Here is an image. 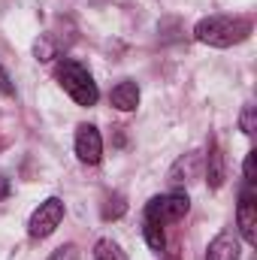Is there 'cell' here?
I'll return each mask as SVG.
<instances>
[{
    "mask_svg": "<svg viewBox=\"0 0 257 260\" xmlns=\"http://www.w3.org/2000/svg\"><path fill=\"white\" fill-rule=\"evenodd\" d=\"M203 173H206V182L212 191H218L227 179V164H224V151L218 145V139L212 136L209 139V148H206V157H203Z\"/></svg>",
    "mask_w": 257,
    "mask_h": 260,
    "instance_id": "cell-7",
    "label": "cell"
},
{
    "mask_svg": "<svg viewBox=\"0 0 257 260\" xmlns=\"http://www.w3.org/2000/svg\"><path fill=\"white\" fill-rule=\"evenodd\" d=\"M55 79L67 94L79 103V106H94L100 100V88L94 82V76L88 73V67H82L73 58H61L55 67Z\"/></svg>",
    "mask_w": 257,
    "mask_h": 260,
    "instance_id": "cell-2",
    "label": "cell"
},
{
    "mask_svg": "<svg viewBox=\"0 0 257 260\" xmlns=\"http://www.w3.org/2000/svg\"><path fill=\"white\" fill-rule=\"evenodd\" d=\"M124 212H127V200L124 194H109L106 197V203H103V221H118V218H124Z\"/></svg>",
    "mask_w": 257,
    "mask_h": 260,
    "instance_id": "cell-12",
    "label": "cell"
},
{
    "mask_svg": "<svg viewBox=\"0 0 257 260\" xmlns=\"http://www.w3.org/2000/svg\"><path fill=\"white\" fill-rule=\"evenodd\" d=\"M254 24L245 15H206L194 24V40L212 49H230L251 37Z\"/></svg>",
    "mask_w": 257,
    "mask_h": 260,
    "instance_id": "cell-1",
    "label": "cell"
},
{
    "mask_svg": "<svg viewBox=\"0 0 257 260\" xmlns=\"http://www.w3.org/2000/svg\"><path fill=\"white\" fill-rule=\"evenodd\" d=\"M239 127L245 136H254L257 130V115H254V106L248 103V106H242V115H239Z\"/></svg>",
    "mask_w": 257,
    "mask_h": 260,
    "instance_id": "cell-15",
    "label": "cell"
},
{
    "mask_svg": "<svg viewBox=\"0 0 257 260\" xmlns=\"http://www.w3.org/2000/svg\"><path fill=\"white\" fill-rule=\"evenodd\" d=\"M0 94H6V97H12V94H15V85H12L9 73L3 70V64H0Z\"/></svg>",
    "mask_w": 257,
    "mask_h": 260,
    "instance_id": "cell-18",
    "label": "cell"
},
{
    "mask_svg": "<svg viewBox=\"0 0 257 260\" xmlns=\"http://www.w3.org/2000/svg\"><path fill=\"white\" fill-rule=\"evenodd\" d=\"M109 103L115 106V109H121V112H133L136 106H139V85L136 82H118L115 88H112V94H109Z\"/></svg>",
    "mask_w": 257,
    "mask_h": 260,
    "instance_id": "cell-10",
    "label": "cell"
},
{
    "mask_svg": "<svg viewBox=\"0 0 257 260\" xmlns=\"http://www.w3.org/2000/svg\"><path fill=\"white\" fill-rule=\"evenodd\" d=\"M236 224L239 233L248 245H257V197L251 191V185H245L239 191V206H236Z\"/></svg>",
    "mask_w": 257,
    "mask_h": 260,
    "instance_id": "cell-5",
    "label": "cell"
},
{
    "mask_svg": "<svg viewBox=\"0 0 257 260\" xmlns=\"http://www.w3.org/2000/svg\"><path fill=\"white\" fill-rule=\"evenodd\" d=\"M239 257H242V245H239L236 233H230V230H221L206 248V260H239Z\"/></svg>",
    "mask_w": 257,
    "mask_h": 260,
    "instance_id": "cell-8",
    "label": "cell"
},
{
    "mask_svg": "<svg viewBox=\"0 0 257 260\" xmlns=\"http://www.w3.org/2000/svg\"><path fill=\"white\" fill-rule=\"evenodd\" d=\"M49 260H79V248H76L73 242H67V245H61V248H55Z\"/></svg>",
    "mask_w": 257,
    "mask_h": 260,
    "instance_id": "cell-16",
    "label": "cell"
},
{
    "mask_svg": "<svg viewBox=\"0 0 257 260\" xmlns=\"http://www.w3.org/2000/svg\"><path fill=\"white\" fill-rule=\"evenodd\" d=\"M188 209H191V200L185 191H170V194H157L151 197L148 203H145V212H142V218L145 221H154V224H173V221H182L185 215H188Z\"/></svg>",
    "mask_w": 257,
    "mask_h": 260,
    "instance_id": "cell-3",
    "label": "cell"
},
{
    "mask_svg": "<svg viewBox=\"0 0 257 260\" xmlns=\"http://www.w3.org/2000/svg\"><path fill=\"white\" fill-rule=\"evenodd\" d=\"M64 200L61 197H49V200H43L34 212H30V218H27V236L30 239H49L58 227H61V221H64Z\"/></svg>",
    "mask_w": 257,
    "mask_h": 260,
    "instance_id": "cell-4",
    "label": "cell"
},
{
    "mask_svg": "<svg viewBox=\"0 0 257 260\" xmlns=\"http://www.w3.org/2000/svg\"><path fill=\"white\" fill-rule=\"evenodd\" d=\"M197 170H200V154H197V151H188V154H182V157L170 167L167 182H170L173 188L188 185V182H194V179H197Z\"/></svg>",
    "mask_w": 257,
    "mask_h": 260,
    "instance_id": "cell-9",
    "label": "cell"
},
{
    "mask_svg": "<svg viewBox=\"0 0 257 260\" xmlns=\"http://www.w3.org/2000/svg\"><path fill=\"white\" fill-rule=\"evenodd\" d=\"M94 260H127V254L121 251V245L115 239H97L94 245Z\"/></svg>",
    "mask_w": 257,
    "mask_h": 260,
    "instance_id": "cell-13",
    "label": "cell"
},
{
    "mask_svg": "<svg viewBox=\"0 0 257 260\" xmlns=\"http://www.w3.org/2000/svg\"><path fill=\"white\" fill-rule=\"evenodd\" d=\"M9 191H12L9 179H6V176H0V200H6V197H9Z\"/></svg>",
    "mask_w": 257,
    "mask_h": 260,
    "instance_id": "cell-19",
    "label": "cell"
},
{
    "mask_svg": "<svg viewBox=\"0 0 257 260\" xmlns=\"http://www.w3.org/2000/svg\"><path fill=\"white\" fill-rule=\"evenodd\" d=\"M254 160H257V151H248L245 164H242V176H245V185H254Z\"/></svg>",
    "mask_w": 257,
    "mask_h": 260,
    "instance_id": "cell-17",
    "label": "cell"
},
{
    "mask_svg": "<svg viewBox=\"0 0 257 260\" xmlns=\"http://www.w3.org/2000/svg\"><path fill=\"white\" fill-rule=\"evenodd\" d=\"M142 236H145V242H148V248H151L154 254H164V251H167V236H164V227H160V224L142 218Z\"/></svg>",
    "mask_w": 257,
    "mask_h": 260,
    "instance_id": "cell-11",
    "label": "cell"
},
{
    "mask_svg": "<svg viewBox=\"0 0 257 260\" xmlns=\"http://www.w3.org/2000/svg\"><path fill=\"white\" fill-rule=\"evenodd\" d=\"M34 58H37V61H43V64L55 61V58H58V43H55L49 34H43V37L34 43Z\"/></svg>",
    "mask_w": 257,
    "mask_h": 260,
    "instance_id": "cell-14",
    "label": "cell"
},
{
    "mask_svg": "<svg viewBox=\"0 0 257 260\" xmlns=\"http://www.w3.org/2000/svg\"><path fill=\"white\" fill-rule=\"evenodd\" d=\"M73 145H76V157L82 164H88V167L100 164V157H103V136H100V130L94 124H79Z\"/></svg>",
    "mask_w": 257,
    "mask_h": 260,
    "instance_id": "cell-6",
    "label": "cell"
}]
</instances>
